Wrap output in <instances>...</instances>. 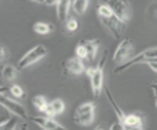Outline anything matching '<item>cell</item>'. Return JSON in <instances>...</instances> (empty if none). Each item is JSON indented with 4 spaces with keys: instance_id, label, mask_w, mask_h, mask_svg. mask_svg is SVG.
Returning a JSON list of instances; mask_svg holds the SVG:
<instances>
[{
    "instance_id": "1",
    "label": "cell",
    "mask_w": 157,
    "mask_h": 130,
    "mask_svg": "<svg viewBox=\"0 0 157 130\" xmlns=\"http://www.w3.org/2000/svg\"><path fill=\"white\" fill-rule=\"evenodd\" d=\"M97 14L100 18V22L102 23L107 30H108L109 35H113V38L120 39L123 36V33L125 32V26H127V22H124L123 19H120L118 16L109 9L107 5H100L97 7Z\"/></svg>"
},
{
    "instance_id": "2",
    "label": "cell",
    "mask_w": 157,
    "mask_h": 130,
    "mask_svg": "<svg viewBox=\"0 0 157 130\" xmlns=\"http://www.w3.org/2000/svg\"><path fill=\"white\" fill-rule=\"evenodd\" d=\"M100 41L98 39H82L75 48V55H78L82 59H86L90 62H94L98 52Z\"/></svg>"
},
{
    "instance_id": "3",
    "label": "cell",
    "mask_w": 157,
    "mask_h": 130,
    "mask_svg": "<svg viewBox=\"0 0 157 130\" xmlns=\"http://www.w3.org/2000/svg\"><path fill=\"white\" fill-rule=\"evenodd\" d=\"M153 59H157V46H153V48H148L143 52L137 53L136 57L130 58L128 61H125L124 64L118 65V67L114 69L115 74H118V72L124 71V69H127V68L133 67V65H137V64H147L148 61H153Z\"/></svg>"
},
{
    "instance_id": "4",
    "label": "cell",
    "mask_w": 157,
    "mask_h": 130,
    "mask_svg": "<svg viewBox=\"0 0 157 130\" xmlns=\"http://www.w3.org/2000/svg\"><path fill=\"white\" fill-rule=\"evenodd\" d=\"M105 57H107V52H104L102 55V59H101V65L97 68H88L86 69V75L90 77L91 81V87H92V93L94 96L98 97L102 91V84H104V62H105Z\"/></svg>"
},
{
    "instance_id": "5",
    "label": "cell",
    "mask_w": 157,
    "mask_h": 130,
    "mask_svg": "<svg viewBox=\"0 0 157 130\" xmlns=\"http://www.w3.org/2000/svg\"><path fill=\"white\" fill-rule=\"evenodd\" d=\"M94 114H95V104L84 103L76 107L75 113H74V121L79 126H88L94 120Z\"/></svg>"
},
{
    "instance_id": "6",
    "label": "cell",
    "mask_w": 157,
    "mask_h": 130,
    "mask_svg": "<svg viewBox=\"0 0 157 130\" xmlns=\"http://www.w3.org/2000/svg\"><path fill=\"white\" fill-rule=\"evenodd\" d=\"M48 53V49L45 48L43 45H36L35 48H32L29 52H26L23 57L19 59V62H17V68L19 69H23L26 67H30L32 64L38 62L39 59H42L45 55Z\"/></svg>"
},
{
    "instance_id": "7",
    "label": "cell",
    "mask_w": 157,
    "mask_h": 130,
    "mask_svg": "<svg viewBox=\"0 0 157 130\" xmlns=\"http://www.w3.org/2000/svg\"><path fill=\"white\" fill-rule=\"evenodd\" d=\"M104 5L108 6L124 22H128V19L131 18V7L128 0H104Z\"/></svg>"
},
{
    "instance_id": "8",
    "label": "cell",
    "mask_w": 157,
    "mask_h": 130,
    "mask_svg": "<svg viewBox=\"0 0 157 130\" xmlns=\"http://www.w3.org/2000/svg\"><path fill=\"white\" fill-rule=\"evenodd\" d=\"M133 53H134L133 41L131 39H123L114 52V62L121 65L125 61H128L130 58H133Z\"/></svg>"
},
{
    "instance_id": "9",
    "label": "cell",
    "mask_w": 157,
    "mask_h": 130,
    "mask_svg": "<svg viewBox=\"0 0 157 130\" xmlns=\"http://www.w3.org/2000/svg\"><path fill=\"white\" fill-rule=\"evenodd\" d=\"M62 65H63V74H68V75H79V74L85 71L84 59L79 58L78 55L68 58Z\"/></svg>"
},
{
    "instance_id": "10",
    "label": "cell",
    "mask_w": 157,
    "mask_h": 130,
    "mask_svg": "<svg viewBox=\"0 0 157 130\" xmlns=\"http://www.w3.org/2000/svg\"><path fill=\"white\" fill-rule=\"evenodd\" d=\"M0 100H2V106H5L7 110L12 111V114L19 116L20 119H28V111H26V108H25L22 104H19L17 101L6 97L5 94H2V98H0Z\"/></svg>"
},
{
    "instance_id": "11",
    "label": "cell",
    "mask_w": 157,
    "mask_h": 130,
    "mask_svg": "<svg viewBox=\"0 0 157 130\" xmlns=\"http://www.w3.org/2000/svg\"><path fill=\"white\" fill-rule=\"evenodd\" d=\"M30 121H33L35 124H38L40 129L43 130H63L65 127H62L58 121H55L52 117L49 116H35V117H30Z\"/></svg>"
},
{
    "instance_id": "12",
    "label": "cell",
    "mask_w": 157,
    "mask_h": 130,
    "mask_svg": "<svg viewBox=\"0 0 157 130\" xmlns=\"http://www.w3.org/2000/svg\"><path fill=\"white\" fill-rule=\"evenodd\" d=\"M123 129L125 130H131V129H136V130H143L144 129V121H143V117L140 114H125L123 120Z\"/></svg>"
},
{
    "instance_id": "13",
    "label": "cell",
    "mask_w": 157,
    "mask_h": 130,
    "mask_svg": "<svg viewBox=\"0 0 157 130\" xmlns=\"http://www.w3.org/2000/svg\"><path fill=\"white\" fill-rule=\"evenodd\" d=\"M65 111V103L61 100V98H56V100L51 101L46 107V110H45V116H49V117H52V116H58V114H62Z\"/></svg>"
},
{
    "instance_id": "14",
    "label": "cell",
    "mask_w": 157,
    "mask_h": 130,
    "mask_svg": "<svg viewBox=\"0 0 157 130\" xmlns=\"http://www.w3.org/2000/svg\"><path fill=\"white\" fill-rule=\"evenodd\" d=\"M72 6V0H59L56 5V14L58 19L61 22H65L68 19V13H69V7Z\"/></svg>"
},
{
    "instance_id": "15",
    "label": "cell",
    "mask_w": 157,
    "mask_h": 130,
    "mask_svg": "<svg viewBox=\"0 0 157 130\" xmlns=\"http://www.w3.org/2000/svg\"><path fill=\"white\" fill-rule=\"evenodd\" d=\"M90 0H72V9L76 14H84L88 9Z\"/></svg>"
},
{
    "instance_id": "16",
    "label": "cell",
    "mask_w": 157,
    "mask_h": 130,
    "mask_svg": "<svg viewBox=\"0 0 157 130\" xmlns=\"http://www.w3.org/2000/svg\"><path fill=\"white\" fill-rule=\"evenodd\" d=\"M52 30L53 26L51 23H46V22H36L33 25V32H36L38 35H46Z\"/></svg>"
},
{
    "instance_id": "17",
    "label": "cell",
    "mask_w": 157,
    "mask_h": 130,
    "mask_svg": "<svg viewBox=\"0 0 157 130\" xmlns=\"http://www.w3.org/2000/svg\"><path fill=\"white\" fill-rule=\"evenodd\" d=\"M17 69H19V68L13 67V65H3L2 75H3V78H5V80L12 81V80H14V78L17 77Z\"/></svg>"
},
{
    "instance_id": "18",
    "label": "cell",
    "mask_w": 157,
    "mask_h": 130,
    "mask_svg": "<svg viewBox=\"0 0 157 130\" xmlns=\"http://www.w3.org/2000/svg\"><path fill=\"white\" fill-rule=\"evenodd\" d=\"M105 93H107V98H108V101H109V104L113 106V108H114V111H115V116L118 117V120L121 121V124H123V120H124V117H125V114L123 113V110L118 107V104L114 101V98H113V96H111V93H109V90L108 88H105Z\"/></svg>"
},
{
    "instance_id": "19",
    "label": "cell",
    "mask_w": 157,
    "mask_h": 130,
    "mask_svg": "<svg viewBox=\"0 0 157 130\" xmlns=\"http://www.w3.org/2000/svg\"><path fill=\"white\" fill-rule=\"evenodd\" d=\"M32 104L36 107V110H39L40 113H45V110H46V107H48L49 103L46 101V98L43 96H35L33 98H32Z\"/></svg>"
},
{
    "instance_id": "20",
    "label": "cell",
    "mask_w": 157,
    "mask_h": 130,
    "mask_svg": "<svg viewBox=\"0 0 157 130\" xmlns=\"http://www.w3.org/2000/svg\"><path fill=\"white\" fill-rule=\"evenodd\" d=\"M63 26H65V29H67V30L74 32V30H76V29H78V20H76L75 18H68V19L63 22Z\"/></svg>"
},
{
    "instance_id": "21",
    "label": "cell",
    "mask_w": 157,
    "mask_h": 130,
    "mask_svg": "<svg viewBox=\"0 0 157 130\" xmlns=\"http://www.w3.org/2000/svg\"><path fill=\"white\" fill-rule=\"evenodd\" d=\"M17 127H19V116L16 114L13 117H10L5 126H2V129H17Z\"/></svg>"
},
{
    "instance_id": "22",
    "label": "cell",
    "mask_w": 157,
    "mask_h": 130,
    "mask_svg": "<svg viewBox=\"0 0 157 130\" xmlns=\"http://www.w3.org/2000/svg\"><path fill=\"white\" fill-rule=\"evenodd\" d=\"M9 93L14 97V98H17V100H19V98H23V97H25L23 90H22L19 85H12L9 88Z\"/></svg>"
},
{
    "instance_id": "23",
    "label": "cell",
    "mask_w": 157,
    "mask_h": 130,
    "mask_svg": "<svg viewBox=\"0 0 157 130\" xmlns=\"http://www.w3.org/2000/svg\"><path fill=\"white\" fill-rule=\"evenodd\" d=\"M10 113H12V111L7 110L5 106H2V116H3V117H2V120H0V127H2V126H5L6 123L9 121V119L12 117V116H10Z\"/></svg>"
},
{
    "instance_id": "24",
    "label": "cell",
    "mask_w": 157,
    "mask_h": 130,
    "mask_svg": "<svg viewBox=\"0 0 157 130\" xmlns=\"http://www.w3.org/2000/svg\"><path fill=\"white\" fill-rule=\"evenodd\" d=\"M5 61H6V49L5 46H2L0 48V62L5 64Z\"/></svg>"
},
{
    "instance_id": "25",
    "label": "cell",
    "mask_w": 157,
    "mask_h": 130,
    "mask_svg": "<svg viewBox=\"0 0 157 130\" xmlns=\"http://www.w3.org/2000/svg\"><path fill=\"white\" fill-rule=\"evenodd\" d=\"M95 130H100V129H111V124H104V123H101V124H98L97 127H94Z\"/></svg>"
},
{
    "instance_id": "26",
    "label": "cell",
    "mask_w": 157,
    "mask_h": 130,
    "mask_svg": "<svg viewBox=\"0 0 157 130\" xmlns=\"http://www.w3.org/2000/svg\"><path fill=\"white\" fill-rule=\"evenodd\" d=\"M58 3H59V0H46V2H45V5H48V6H56Z\"/></svg>"
},
{
    "instance_id": "27",
    "label": "cell",
    "mask_w": 157,
    "mask_h": 130,
    "mask_svg": "<svg viewBox=\"0 0 157 130\" xmlns=\"http://www.w3.org/2000/svg\"><path fill=\"white\" fill-rule=\"evenodd\" d=\"M151 90L154 93V98H157V82H153L151 84Z\"/></svg>"
},
{
    "instance_id": "28",
    "label": "cell",
    "mask_w": 157,
    "mask_h": 130,
    "mask_svg": "<svg viewBox=\"0 0 157 130\" xmlns=\"http://www.w3.org/2000/svg\"><path fill=\"white\" fill-rule=\"evenodd\" d=\"M30 2H36V3H45L46 0H30Z\"/></svg>"
},
{
    "instance_id": "29",
    "label": "cell",
    "mask_w": 157,
    "mask_h": 130,
    "mask_svg": "<svg viewBox=\"0 0 157 130\" xmlns=\"http://www.w3.org/2000/svg\"><path fill=\"white\" fill-rule=\"evenodd\" d=\"M154 103H156V107H157V98H156V100H154Z\"/></svg>"
}]
</instances>
